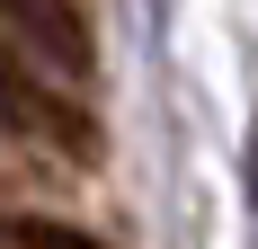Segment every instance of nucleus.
Returning <instances> with one entry per match:
<instances>
[{"mask_svg": "<svg viewBox=\"0 0 258 249\" xmlns=\"http://www.w3.org/2000/svg\"><path fill=\"white\" fill-rule=\"evenodd\" d=\"M249 205H258V125H249Z\"/></svg>", "mask_w": 258, "mask_h": 249, "instance_id": "nucleus-4", "label": "nucleus"}, {"mask_svg": "<svg viewBox=\"0 0 258 249\" xmlns=\"http://www.w3.org/2000/svg\"><path fill=\"white\" fill-rule=\"evenodd\" d=\"M0 125L18 134V143L36 151H62L72 169H89L107 151V125L89 98H72L62 80H53V63H36V53H9L0 45Z\"/></svg>", "mask_w": 258, "mask_h": 249, "instance_id": "nucleus-1", "label": "nucleus"}, {"mask_svg": "<svg viewBox=\"0 0 258 249\" xmlns=\"http://www.w3.org/2000/svg\"><path fill=\"white\" fill-rule=\"evenodd\" d=\"M0 27L18 36V53H36V63H53V72H72V80L98 63L80 0H0Z\"/></svg>", "mask_w": 258, "mask_h": 249, "instance_id": "nucleus-2", "label": "nucleus"}, {"mask_svg": "<svg viewBox=\"0 0 258 249\" xmlns=\"http://www.w3.org/2000/svg\"><path fill=\"white\" fill-rule=\"evenodd\" d=\"M0 249H107V240L80 223H53V214H0Z\"/></svg>", "mask_w": 258, "mask_h": 249, "instance_id": "nucleus-3", "label": "nucleus"}]
</instances>
